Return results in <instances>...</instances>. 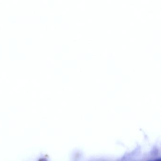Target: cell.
<instances>
[{"label": "cell", "instance_id": "cell-1", "mask_svg": "<svg viewBox=\"0 0 161 161\" xmlns=\"http://www.w3.org/2000/svg\"><path fill=\"white\" fill-rule=\"evenodd\" d=\"M161 161V159H157V160H154V161Z\"/></svg>", "mask_w": 161, "mask_h": 161}]
</instances>
